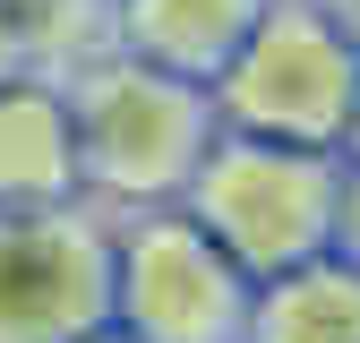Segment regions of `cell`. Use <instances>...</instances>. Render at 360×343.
Instances as JSON below:
<instances>
[{"label": "cell", "mask_w": 360, "mask_h": 343, "mask_svg": "<svg viewBox=\"0 0 360 343\" xmlns=\"http://www.w3.org/2000/svg\"><path fill=\"white\" fill-rule=\"evenodd\" d=\"M86 343H138V335H112V326H103V335H86Z\"/></svg>", "instance_id": "cell-14"}, {"label": "cell", "mask_w": 360, "mask_h": 343, "mask_svg": "<svg viewBox=\"0 0 360 343\" xmlns=\"http://www.w3.org/2000/svg\"><path fill=\"white\" fill-rule=\"evenodd\" d=\"M9 77H34V69H26V43H18L9 9H0V86H9Z\"/></svg>", "instance_id": "cell-11"}, {"label": "cell", "mask_w": 360, "mask_h": 343, "mask_svg": "<svg viewBox=\"0 0 360 343\" xmlns=\"http://www.w3.org/2000/svg\"><path fill=\"white\" fill-rule=\"evenodd\" d=\"M69 189H77L69 86L9 77V86H0V206H60Z\"/></svg>", "instance_id": "cell-7"}, {"label": "cell", "mask_w": 360, "mask_h": 343, "mask_svg": "<svg viewBox=\"0 0 360 343\" xmlns=\"http://www.w3.org/2000/svg\"><path fill=\"white\" fill-rule=\"evenodd\" d=\"M343 146H352V163H360V103H352V129H343Z\"/></svg>", "instance_id": "cell-13"}, {"label": "cell", "mask_w": 360, "mask_h": 343, "mask_svg": "<svg viewBox=\"0 0 360 343\" xmlns=\"http://www.w3.org/2000/svg\"><path fill=\"white\" fill-rule=\"evenodd\" d=\"M335 249L343 266H360V163L343 172V198H335Z\"/></svg>", "instance_id": "cell-10"}, {"label": "cell", "mask_w": 360, "mask_h": 343, "mask_svg": "<svg viewBox=\"0 0 360 343\" xmlns=\"http://www.w3.org/2000/svg\"><path fill=\"white\" fill-rule=\"evenodd\" d=\"M318 9L343 26V43H352V52H360V0H318Z\"/></svg>", "instance_id": "cell-12"}, {"label": "cell", "mask_w": 360, "mask_h": 343, "mask_svg": "<svg viewBox=\"0 0 360 343\" xmlns=\"http://www.w3.org/2000/svg\"><path fill=\"white\" fill-rule=\"evenodd\" d=\"M275 0H120V52L214 86Z\"/></svg>", "instance_id": "cell-6"}, {"label": "cell", "mask_w": 360, "mask_h": 343, "mask_svg": "<svg viewBox=\"0 0 360 343\" xmlns=\"http://www.w3.org/2000/svg\"><path fill=\"white\" fill-rule=\"evenodd\" d=\"M120 318L138 343H240L249 275L198 214H146L120 240Z\"/></svg>", "instance_id": "cell-5"}, {"label": "cell", "mask_w": 360, "mask_h": 343, "mask_svg": "<svg viewBox=\"0 0 360 343\" xmlns=\"http://www.w3.org/2000/svg\"><path fill=\"white\" fill-rule=\"evenodd\" d=\"M69 120H77V181H95L120 206H163L189 198L198 163L214 146V103L198 77H172L138 52H112L69 77Z\"/></svg>", "instance_id": "cell-1"}, {"label": "cell", "mask_w": 360, "mask_h": 343, "mask_svg": "<svg viewBox=\"0 0 360 343\" xmlns=\"http://www.w3.org/2000/svg\"><path fill=\"white\" fill-rule=\"evenodd\" d=\"M120 249L60 206H0V343H86L112 326Z\"/></svg>", "instance_id": "cell-4"}, {"label": "cell", "mask_w": 360, "mask_h": 343, "mask_svg": "<svg viewBox=\"0 0 360 343\" xmlns=\"http://www.w3.org/2000/svg\"><path fill=\"white\" fill-rule=\"evenodd\" d=\"M335 198H343V172L318 146H275V138H249V129L214 138L189 181V214L257 283L309 266L335 240Z\"/></svg>", "instance_id": "cell-2"}, {"label": "cell", "mask_w": 360, "mask_h": 343, "mask_svg": "<svg viewBox=\"0 0 360 343\" xmlns=\"http://www.w3.org/2000/svg\"><path fill=\"white\" fill-rule=\"evenodd\" d=\"M223 86V120L249 129V138L275 146H343L352 103H360V52L343 43V26L326 9H300V0H275L257 18V34L232 52Z\"/></svg>", "instance_id": "cell-3"}, {"label": "cell", "mask_w": 360, "mask_h": 343, "mask_svg": "<svg viewBox=\"0 0 360 343\" xmlns=\"http://www.w3.org/2000/svg\"><path fill=\"white\" fill-rule=\"evenodd\" d=\"M249 343H360V266L309 257L249 300Z\"/></svg>", "instance_id": "cell-8"}, {"label": "cell", "mask_w": 360, "mask_h": 343, "mask_svg": "<svg viewBox=\"0 0 360 343\" xmlns=\"http://www.w3.org/2000/svg\"><path fill=\"white\" fill-rule=\"evenodd\" d=\"M26 43V69L34 77H77L120 52V0H0Z\"/></svg>", "instance_id": "cell-9"}]
</instances>
